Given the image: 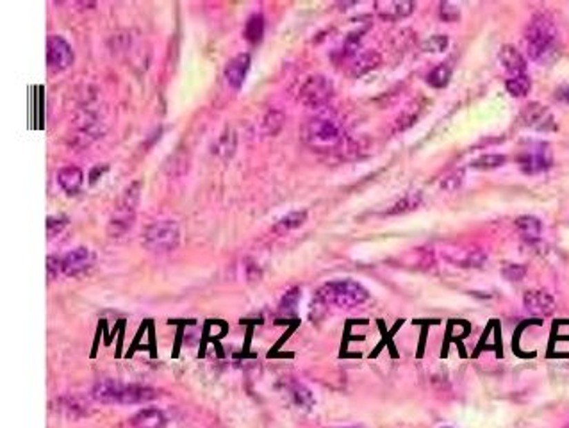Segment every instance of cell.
<instances>
[{
  "instance_id": "obj_1",
  "label": "cell",
  "mask_w": 569,
  "mask_h": 428,
  "mask_svg": "<svg viewBox=\"0 0 569 428\" xmlns=\"http://www.w3.org/2000/svg\"><path fill=\"white\" fill-rule=\"evenodd\" d=\"M370 298V293L361 282L352 278H341L332 280L319 287L312 300V313L321 314L327 309H355L359 305L366 304Z\"/></svg>"
},
{
  "instance_id": "obj_2",
  "label": "cell",
  "mask_w": 569,
  "mask_h": 428,
  "mask_svg": "<svg viewBox=\"0 0 569 428\" xmlns=\"http://www.w3.org/2000/svg\"><path fill=\"white\" fill-rule=\"evenodd\" d=\"M526 52L534 63H552L559 52V35L553 18L546 13H537L525 30Z\"/></svg>"
},
{
  "instance_id": "obj_3",
  "label": "cell",
  "mask_w": 569,
  "mask_h": 428,
  "mask_svg": "<svg viewBox=\"0 0 569 428\" xmlns=\"http://www.w3.org/2000/svg\"><path fill=\"white\" fill-rule=\"evenodd\" d=\"M93 400L100 403H118V405H136L147 403L157 396V391L148 385L123 384L120 380H100L93 385Z\"/></svg>"
},
{
  "instance_id": "obj_4",
  "label": "cell",
  "mask_w": 569,
  "mask_h": 428,
  "mask_svg": "<svg viewBox=\"0 0 569 428\" xmlns=\"http://www.w3.org/2000/svg\"><path fill=\"white\" fill-rule=\"evenodd\" d=\"M303 139L316 150H332L343 139V125L334 113L321 111L310 116L303 125Z\"/></svg>"
},
{
  "instance_id": "obj_5",
  "label": "cell",
  "mask_w": 569,
  "mask_h": 428,
  "mask_svg": "<svg viewBox=\"0 0 569 428\" xmlns=\"http://www.w3.org/2000/svg\"><path fill=\"white\" fill-rule=\"evenodd\" d=\"M139 198H141V180H134L123 189L117 202V207L112 211L111 218L108 222V235L109 237H121L132 228L136 220V209H138Z\"/></svg>"
},
{
  "instance_id": "obj_6",
  "label": "cell",
  "mask_w": 569,
  "mask_h": 428,
  "mask_svg": "<svg viewBox=\"0 0 569 428\" xmlns=\"http://www.w3.org/2000/svg\"><path fill=\"white\" fill-rule=\"evenodd\" d=\"M181 243V228L173 220H157L143 231V246L152 253H168Z\"/></svg>"
},
{
  "instance_id": "obj_7",
  "label": "cell",
  "mask_w": 569,
  "mask_h": 428,
  "mask_svg": "<svg viewBox=\"0 0 569 428\" xmlns=\"http://www.w3.org/2000/svg\"><path fill=\"white\" fill-rule=\"evenodd\" d=\"M334 97V86L332 81L321 73H315L310 75L306 82H303L302 90H300V102L310 109H319V107L327 106L330 99Z\"/></svg>"
},
{
  "instance_id": "obj_8",
  "label": "cell",
  "mask_w": 569,
  "mask_h": 428,
  "mask_svg": "<svg viewBox=\"0 0 569 428\" xmlns=\"http://www.w3.org/2000/svg\"><path fill=\"white\" fill-rule=\"evenodd\" d=\"M552 150L548 148V145H544V143H534V145L528 146L517 157V164H519L521 171L526 173V175L543 173V171H546L548 168L552 166Z\"/></svg>"
},
{
  "instance_id": "obj_9",
  "label": "cell",
  "mask_w": 569,
  "mask_h": 428,
  "mask_svg": "<svg viewBox=\"0 0 569 428\" xmlns=\"http://www.w3.org/2000/svg\"><path fill=\"white\" fill-rule=\"evenodd\" d=\"M74 63V48L63 36L52 35L47 38V64L50 72H63Z\"/></svg>"
},
{
  "instance_id": "obj_10",
  "label": "cell",
  "mask_w": 569,
  "mask_h": 428,
  "mask_svg": "<svg viewBox=\"0 0 569 428\" xmlns=\"http://www.w3.org/2000/svg\"><path fill=\"white\" fill-rule=\"evenodd\" d=\"M521 121L525 127H530L534 130H539V133H552L557 128L553 115L541 104L526 106L521 113Z\"/></svg>"
},
{
  "instance_id": "obj_11",
  "label": "cell",
  "mask_w": 569,
  "mask_h": 428,
  "mask_svg": "<svg viewBox=\"0 0 569 428\" xmlns=\"http://www.w3.org/2000/svg\"><path fill=\"white\" fill-rule=\"evenodd\" d=\"M95 255L90 252L86 246H77V249L70 250L68 253L61 257V264H63V275L68 277H75L79 273H84L90 270V266L93 264Z\"/></svg>"
},
{
  "instance_id": "obj_12",
  "label": "cell",
  "mask_w": 569,
  "mask_h": 428,
  "mask_svg": "<svg viewBox=\"0 0 569 428\" xmlns=\"http://www.w3.org/2000/svg\"><path fill=\"white\" fill-rule=\"evenodd\" d=\"M252 64V57L250 54L246 52H241V54H236L229 63L225 64L223 75L227 84L232 88V90H239L245 82L246 75H248V70H250Z\"/></svg>"
},
{
  "instance_id": "obj_13",
  "label": "cell",
  "mask_w": 569,
  "mask_h": 428,
  "mask_svg": "<svg viewBox=\"0 0 569 428\" xmlns=\"http://www.w3.org/2000/svg\"><path fill=\"white\" fill-rule=\"evenodd\" d=\"M525 309L534 316H550L555 311V298L543 289H532L525 293L523 298Z\"/></svg>"
},
{
  "instance_id": "obj_14",
  "label": "cell",
  "mask_w": 569,
  "mask_h": 428,
  "mask_svg": "<svg viewBox=\"0 0 569 428\" xmlns=\"http://www.w3.org/2000/svg\"><path fill=\"white\" fill-rule=\"evenodd\" d=\"M375 9L382 20L397 21L412 14L414 2L410 0H384V2H377Z\"/></svg>"
},
{
  "instance_id": "obj_15",
  "label": "cell",
  "mask_w": 569,
  "mask_h": 428,
  "mask_svg": "<svg viewBox=\"0 0 569 428\" xmlns=\"http://www.w3.org/2000/svg\"><path fill=\"white\" fill-rule=\"evenodd\" d=\"M382 64V56L377 50H364L354 57L348 68V75L354 79L368 75L370 72L377 70Z\"/></svg>"
},
{
  "instance_id": "obj_16",
  "label": "cell",
  "mask_w": 569,
  "mask_h": 428,
  "mask_svg": "<svg viewBox=\"0 0 569 428\" xmlns=\"http://www.w3.org/2000/svg\"><path fill=\"white\" fill-rule=\"evenodd\" d=\"M82 182H84V173L75 164L63 166L57 171V184L66 195H77L82 189Z\"/></svg>"
},
{
  "instance_id": "obj_17",
  "label": "cell",
  "mask_w": 569,
  "mask_h": 428,
  "mask_svg": "<svg viewBox=\"0 0 569 428\" xmlns=\"http://www.w3.org/2000/svg\"><path fill=\"white\" fill-rule=\"evenodd\" d=\"M500 63L505 68V72L509 73V77H519V75H526V61L521 56V52L516 50L510 45H505L500 50Z\"/></svg>"
},
{
  "instance_id": "obj_18",
  "label": "cell",
  "mask_w": 569,
  "mask_h": 428,
  "mask_svg": "<svg viewBox=\"0 0 569 428\" xmlns=\"http://www.w3.org/2000/svg\"><path fill=\"white\" fill-rule=\"evenodd\" d=\"M130 427L132 428H164L166 425V416L161 409L155 407H148V409H141L139 412L130 418Z\"/></svg>"
},
{
  "instance_id": "obj_19",
  "label": "cell",
  "mask_w": 569,
  "mask_h": 428,
  "mask_svg": "<svg viewBox=\"0 0 569 428\" xmlns=\"http://www.w3.org/2000/svg\"><path fill=\"white\" fill-rule=\"evenodd\" d=\"M516 228L526 243H537L543 234V223L535 216H521L516 220Z\"/></svg>"
},
{
  "instance_id": "obj_20",
  "label": "cell",
  "mask_w": 569,
  "mask_h": 428,
  "mask_svg": "<svg viewBox=\"0 0 569 428\" xmlns=\"http://www.w3.org/2000/svg\"><path fill=\"white\" fill-rule=\"evenodd\" d=\"M286 389H288L291 402L297 407H300V409H310V407L315 405V394L310 393L306 385L300 384V382L291 380L286 385Z\"/></svg>"
},
{
  "instance_id": "obj_21",
  "label": "cell",
  "mask_w": 569,
  "mask_h": 428,
  "mask_svg": "<svg viewBox=\"0 0 569 428\" xmlns=\"http://www.w3.org/2000/svg\"><path fill=\"white\" fill-rule=\"evenodd\" d=\"M264 27H266V21H264L263 13H252L250 18H248L245 23L243 36H245V39L248 43L257 45L264 36Z\"/></svg>"
},
{
  "instance_id": "obj_22",
  "label": "cell",
  "mask_w": 569,
  "mask_h": 428,
  "mask_svg": "<svg viewBox=\"0 0 569 428\" xmlns=\"http://www.w3.org/2000/svg\"><path fill=\"white\" fill-rule=\"evenodd\" d=\"M307 220V211L300 209V211H293V213H288L284 218H281L279 222L273 225V232L275 234H286V232L297 231L306 223Z\"/></svg>"
},
{
  "instance_id": "obj_23",
  "label": "cell",
  "mask_w": 569,
  "mask_h": 428,
  "mask_svg": "<svg viewBox=\"0 0 569 428\" xmlns=\"http://www.w3.org/2000/svg\"><path fill=\"white\" fill-rule=\"evenodd\" d=\"M300 298H302V289L298 286L289 287L288 291L284 293V296L281 298V304H279V313L286 318H291L297 314L298 305H300Z\"/></svg>"
},
{
  "instance_id": "obj_24",
  "label": "cell",
  "mask_w": 569,
  "mask_h": 428,
  "mask_svg": "<svg viewBox=\"0 0 569 428\" xmlns=\"http://www.w3.org/2000/svg\"><path fill=\"white\" fill-rule=\"evenodd\" d=\"M421 202H423V198L419 193H409V195H406V197L398 198V200L395 202V206L389 207L386 216H397V214L410 213V211L418 209V207L421 206Z\"/></svg>"
},
{
  "instance_id": "obj_25",
  "label": "cell",
  "mask_w": 569,
  "mask_h": 428,
  "mask_svg": "<svg viewBox=\"0 0 569 428\" xmlns=\"http://www.w3.org/2000/svg\"><path fill=\"white\" fill-rule=\"evenodd\" d=\"M448 259L459 262L461 266H466V268H477V266H482V262L486 261V255L477 249H461L459 255H450Z\"/></svg>"
},
{
  "instance_id": "obj_26",
  "label": "cell",
  "mask_w": 569,
  "mask_h": 428,
  "mask_svg": "<svg viewBox=\"0 0 569 428\" xmlns=\"http://www.w3.org/2000/svg\"><path fill=\"white\" fill-rule=\"evenodd\" d=\"M286 121V115L279 109H272L264 115L263 120V130L268 134V136H275V134L281 133V128L284 127Z\"/></svg>"
},
{
  "instance_id": "obj_27",
  "label": "cell",
  "mask_w": 569,
  "mask_h": 428,
  "mask_svg": "<svg viewBox=\"0 0 569 428\" xmlns=\"http://www.w3.org/2000/svg\"><path fill=\"white\" fill-rule=\"evenodd\" d=\"M452 79V68H450L446 63L437 64L436 68L432 70L427 75V82L432 86V88H446V84Z\"/></svg>"
},
{
  "instance_id": "obj_28",
  "label": "cell",
  "mask_w": 569,
  "mask_h": 428,
  "mask_svg": "<svg viewBox=\"0 0 569 428\" xmlns=\"http://www.w3.org/2000/svg\"><path fill=\"white\" fill-rule=\"evenodd\" d=\"M419 115H421V107H419V104H412L409 109H406V111L401 113L397 118V121H395V133H401V130L412 127V125L416 124V120L419 118Z\"/></svg>"
},
{
  "instance_id": "obj_29",
  "label": "cell",
  "mask_w": 569,
  "mask_h": 428,
  "mask_svg": "<svg viewBox=\"0 0 569 428\" xmlns=\"http://www.w3.org/2000/svg\"><path fill=\"white\" fill-rule=\"evenodd\" d=\"M505 88L512 97L516 99H523L530 91V79L528 75H519V77H509L505 81Z\"/></svg>"
},
{
  "instance_id": "obj_30",
  "label": "cell",
  "mask_w": 569,
  "mask_h": 428,
  "mask_svg": "<svg viewBox=\"0 0 569 428\" xmlns=\"http://www.w3.org/2000/svg\"><path fill=\"white\" fill-rule=\"evenodd\" d=\"M507 163V157L500 154H488V155H480L479 159H475L471 163V168L480 171H489V170H496V168L503 166Z\"/></svg>"
},
{
  "instance_id": "obj_31",
  "label": "cell",
  "mask_w": 569,
  "mask_h": 428,
  "mask_svg": "<svg viewBox=\"0 0 569 428\" xmlns=\"http://www.w3.org/2000/svg\"><path fill=\"white\" fill-rule=\"evenodd\" d=\"M63 407H65V412L72 418H82V416H88L90 412V407H88L86 400L79 398V396H70V398L63 400Z\"/></svg>"
},
{
  "instance_id": "obj_32",
  "label": "cell",
  "mask_w": 569,
  "mask_h": 428,
  "mask_svg": "<svg viewBox=\"0 0 569 428\" xmlns=\"http://www.w3.org/2000/svg\"><path fill=\"white\" fill-rule=\"evenodd\" d=\"M70 223V218L66 214H56V216H48L47 218V237L54 240L61 232L65 231L66 225Z\"/></svg>"
},
{
  "instance_id": "obj_33",
  "label": "cell",
  "mask_w": 569,
  "mask_h": 428,
  "mask_svg": "<svg viewBox=\"0 0 569 428\" xmlns=\"http://www.w3.org/2000/svg\"><path fill=\"white\" fill-rule=\"evenodd\" d=\"M218 148H220V155L223 159H229L234 154V150H236V134H234V130H230V128L225 130L220 143H218Z\"/></svg>"
},
{
  "instance_id": "obj_34",
  "label": "cell",
  "mask_w": 569,
  "mask_h": 428,
  "mask_svg": "<svg viewBox=\"0 0 569 428\" xmlns=\"http://www.w3.org/2000/svg\"><path fill=\"white\" fill-rule=\"evenodd\" d=\"M450 39L446 36H432V38L425 39L421 43V50L425 52H432V54H439V52H444L448 48Z\"/></svg>"
},
{
  "instance_id": "obj_35",
  "label": "cell",
  "mask_w": 569,
  "mask_h": 428,
  "mask_svg": "<svg viewBox=\"0 0 569 428\" xmlns=\"http://www.w3.org/2000/svg\"><path fill=\"white\" fill-rule=\"evenodd\" d=\"M439 17L444 21H457L461 18V9H459L457 4H453V2H441Z\"/></svg>"
},
{
  "instance_id": "obj_36",
  "label": "cell",
  "mask_w": 569,
  "mask_h": 428,
  "mask_svg": "<svg viewBox=\"0 0 569 428\" xmlns=\"http://www.w3.org/2000/svg\"><path fill=\"white\" fill-rule=\"evenodd\" d=\"M47 271H48V282L56 280L61 273H63V264H61V257L48 255L47 257Z\"/></svg>"
},
{
  "instance_id": "obj_37",
  "label": "cell",
  "mask_w": 569,
  "mask_h": 428,
  "mask_svg": "<svg viewBox=\"0 0 569 428\" xmlns=\"http://www.w3.org/2000/svg\"><path fill=\"white\" fill-rule=\"evenodd\" d=\"M525 273H526L525 266L509 264L503 268V277L507 278V280H510V282H517V280H521V278L525 277Z\"/></svg>"
},
{
  "instance_id": "obj_38",
  "label": "cell",
  "mask_w": 569,
  "mask_h": 428,
  "mask_svg": "<svg viewBox=\"0 0 569 428\" xmlns=\"http://www.w3.org/2000/svg\"><path fill=\"white\" fill-rule=\"evenodd\" d=\"M361 36H362V30H359V32H352V35L345 39V45H343V52H345V56H354L355 50L359 48V43H361Z\"/></svg>"
},
{
  "instance_id": "obj_39",
  "label": "cell",
  "mask_w": 569,
  "mask_h": 428,
  "mask_svg": "<svg viewBox=\"0 0 569 428\" xmlns=\"http://www.w3.org/2000/svg\"><path fill=\"white\" fill-rule=\"evenodd\" d=\"M464 170H455L452 175L446 177V180H443V189H457L462 186V180H464Z\"/></svg>"
},
{
  "instance_id": "obj_40",
  "label": "cell",
  "mask_w": 569,
  "mask_h": 428,
  "mask_svg": "<svg viewBox=\"0 0 569 428\" xmlns=\"http://www.w3.org/2000/svg\"><path fill=\"white\" fill-rule=\"evenodd\" d=\"M246 275H248V280L254 282V280H257V278L261 277V270L257 268V264H254V262L250 261L246 264Z\"/></svg>"
},
{
  "instance_id": "obj_41",
  "label": "cell",
  "mask_w": 569,
  "mask_h": 428,
  "mask_svg": "<svg viewBox=\"0 0 569 428\" xmlns=\"http://www.w3.org/2000/svg\"><path fill=\"white\" fill-rule=\"evenodd\" d=\"M557 99L564 104H569V86H562V88H559V91H557Z\"/></svg>"
},
{
  "instance_id": "obj_42",
  "label": "cell",
  "mask_w": 569,
  "mask_h": 428,
  "mask_svg": "<svg viewBox=\"0 0 569 428\" xmlns=\"http://www.w3.org/2000/svg\"><path fill=\"white\" fill-rule=\"evenodd\" d=\"M337 428H364V427H361V425H354V427H337Z\"/></svg>"
},
{
  "instance_id": "obj_43",
  "label": "cell",
  "mask_w": 569,
  "mask_h": 428,
  "mask_svg": "<svg viewBox=\"0 0 569 428\" xmlns=\"http://www.w3.org/2000/svg\"><path fill=\"white\" fill-rule=\"evenodd\" d=\"M444 428H450V427H444Z\"/></svg>"
}]
</instances>
